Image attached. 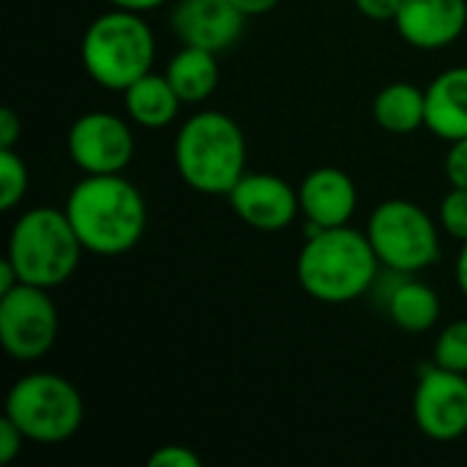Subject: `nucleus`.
Masks as SVG:
<instances>
[{
    "mask_svg": "<svg viewBox=\"0 0 467 467\" xmlns=\"http://www.w3.org/2000/svg\"><path fill=\"white\" fill-rule=\"evenodd\" d=\"M446 178L454 189H467V137L451 142L446 153Z\"/></svg>",
    "mask_w": 467,
    "mask_h": 467,
    "instance_id": "nucleus-24",
    "label": "nucleus"
},
{
    "mask_svg": "<svg viewBox=\"0 0 467 467\" xmlns=\"http://www.w3.org/2000/svg\"><path fill=\"white\" fill-rule=\"evenodd\" d=\"M19 285V274H16V268L11 265V260L5 257L3 263H0V296H5L8 290H14Z\"/></svg>",
    "mask_w": 467,
    "mask_h": 467,
    "instance_id": "nucleus-30",
    "label": "nucleus"
},
{
    "mask_svg": "<svg viewBox=\"0 0 467 467\" xmlns=\"http://www.w3.org/2000/svg\"><path fill=\"white\" fill-rule=\"evenodd\" d=\"M353 3L367 19L375 22H394L402 5V0H353Z\"/></svg>",
    "mask_w": 467,
    "mask_h": 467,
    "instance_id": "nucleus-26",
    "label": "nucleus"
},
{
    "mask_svg": "<svg viewBox=\"0 0 467 467\" xmlns=\"http://www.w3.org/2000/svg\"><path fill=\"white\" fill-rule=\"evenodd\" d=\"M416 427L438 443L467 435V378L438 367L435 361L421 369L413 394Z\"/></svg>",
    "mask_w": 467,
    "mask_h": 467,
    "instance_id": "nucleus-10",
    "label": "nucleus"
},
{
    "mask_svg": "<svg viewBox=\"0 0 467 467\" xmlns=\"http://www.w3.org/2000/svg\"><path fill=\"white\" fill-rule=\"evenodd\" d=\"M27 167L14 148H0V208H16L27 194Z\"/></svg>",
    "mask_w": 467,
    "mask_h": 467,
    "instance_id": "nucleus-20",
    "label": "nucleus"
},
{
    "mask_svg": "<svg viewBox=\"0 0 467 467\" xmlns=\"http://www.w3.org/2000/svg\"><path fill=\"white\" fill-rule=\"evenodd\" d=\"M372 115L391 134H413L427 126V93L410 82H391L375 96Z\"/></svg>",
    "mask_w": 467,
    "mask_h": 467,
    "instance_id": "nucleus-19",
    "label": "nucleus"
},
{
    "mask_svg": "<svg viewBox=\"0 0 467 467\" xmlns=\"http://www.w3.org/2000/svg\"><path fill=\"white\" fill-rule=\"evenodd\" d=\"M19 137H22V123L16 112L3 107L0 109V148H14Z\"/></svg>",
    "mask_w": 467,
    "mask_h": 467,
    "instance_id": "nucleus-27",
    "label": "nucleus"
},
{
    "mask_svg": "<svg viewBox=\"0 0 467 467\" xmlns=\"http://www.w3.org/2000/svg\"><path fill=\"white\" fill-rule=\"evenodd\" d=\"M82 252L85 246L66 211L30 208L14 222L5 257L16 268L19 282L52 290L74 276Z\"/></svg>",
    "mask_w": 467,
    "mask_h": 467,
    "instance_id": "nucleus-5",
    "label": "nucleus"
},
{
    "mask_svg": "<svg viewBox=\"0 0 467 467\" xmlns=\"http://www.w3.org/2000/svg\"><path fill=\"white\" fill-rule=\"evenodd\" d=\"M367 238L391 274H416L441 257L438 227L413 200H383L369 216Z\"/></svg>",
    "mask_w": 467,
    "mask_h": 467,
    "instance_id": "nucleus-7",
    "label": "nucleus"
},
{
    "mask_svg": "<svg viewBox=\"0 0 467 467\" xmlns=\"http://www.w3.org/2000/svg\"><path fill=\"white\" fill-rule=\"evenodd\" d=\"M441 227L457 238V241H467V189H454L443 197L441 202Z\"/></svg>",
    "mask_w": 467,
    "mask_h": 467,
    "instance_id": "nucleus-22",
    "label": "nucleus"
},
{
    "mask_svg": "<svg viewBox=\"0 0 467 467\" xmlns=\"http://www.w3.org/2000/svg\"><path fill=\"white\" fill-rule=\"evenodd\" d=\"M164 74L183 104H202L219 88L216 52L202 47H183L181 52H175Z\"/></svg>",
    "mask_w": 467,
    "mask_h": 467,
    "instance_id": "nucleus-17",
    "label": "nucleus"
},
{
    "mask_svg": "<svg viewBox=\"0 0 467 467\" xmlns=\"http://www.w3.org/2000/svg\"><path fill=\"white\" fill-rule=\"evenodd\" d=\"M246 16L233 0H178L170 14V27L183 47L211 52L230 49L244 33Z\"/></svg>",
    "mask_w": 467,
    "mask_h": 467,
    "instance_id": "nucleus-12",
    "label": "nucleus"
},
{
    "mask_svg": "<svg viewBox=\"0 0 467 467\" xmlns=\"http://www.w3.org/2000/svg\"><path fill=\"white\" fill-rule=\"evenodd\" d=\"M25 441L27 438L22 435V430L8 416H3L0 419V465H11L16 460V454L22 451Z\"/></svg>",
    "mask_w": 467,
    "mask_h": 467,
    "instance_id": "nucleus-25",
    "label": "nucleus"
},
{
    "mask_svg": "<svg viewBox=\"0 0 467 467\" xmlns=\"http://www.w3.org/2000/svg\"><path fill=\"white\" fill-rule=\"evenodd\" d=\"M27 441L55 446L82 427V397L77 386L55 372H30L19 378L5 397V413Z\"/></svg>",
    "mask_w": 467,
    "mask_h": 467,
    "instance_id": "nucleus-6",
    "label": "nucleus"
},
{
    "mask_svg": "<svg viewBox=\"0 0 467 467\" xmlns=\"http://www.w3.org/2000/svg\"><path fill=\"white\" fill-rule=\"evenodd\" d=\"M66 148L85 175H115L134 159V131L120 115L96 109L71 123Z\"/></svg>",
    "mask_w": 467,
    "mask_h": 467,
    "instance_id": "nucleus-9",
    "label": "nucleus"
},
{
    "mask_svg": "<svg viewBox=\"0 0 467 467\" xmlns=\"http://www.w3.org/2000/svg\"><path fill=\"white\" fill-rule=\"evenodd\" d=\"M172 153L178 175L200 194H230L246 172V137L219 109L192 115L181 126Z\"/></svg>",
    "mask_w": 467,
    "mask_h": 467,
    "instance_id": "nucleus-3",
    "label": "nucleus"
},
{
    "mask_svg": "<svg viewBox=\"0 0 467 467\" xmlns=\"http://www.w3.org/2000/svg\"><path fill=\"white\" fill-rule=\"evenodd\" d=\"M79 57L96 85L123 93L140 77L153 71L156 36L142 14L112 8L88 25Z\"/></svg>",
    "mask_w": 467,
    "mask_h": 467,
    "instance_id": "nucleus-4",
    "label": "nucleus"
},
{
    "mask_svg": "<svg viewBox=\"0 0 467 467\" xmlns=\"http://www.w3.org/2000/svg\"><path fill=\"white\" fill-rule=\"evenodd\" d=\"M457 285H460L462 296L467 298V241L462 244L460 254H457Z\"/></svg>",
    "mask_w": 467,
    "mask_h": 467,
    "instance_id": "nucleus-31",
    "label": "nucleus"
},
{
    "mask_svg": "<svg viewBox=\"0 0 467 467\" xmlns=\"http://www.w3.org/2000/svg\"><path fill=\"white\" fill-rule=\"evenodd\" d=\"M181 96L170 85L167 74H145L123 90V107L131 123L142 129H164L178 118Z\"/></svg>",
    "mask_w": 467,
    "mask_h": 467,
    "instance_id": "nucleus-16",
    "label": "nucleus"
},
{
    "mask_svg": "<svg viewBox=\"0 0 467 467\" xmlns=\"http://www.w3.org/2000/svg\"><path fill=\"white\" fill-rule=\"evenodd\" d=\"M57 339V309L44 287L19 282L0 296V345L22 364L44 358Z\"/></svg>",
    "mask_w": 467,
    "mask_h": 467,
    "instance_id": "nucleus-8",
    "label": "nucleus"
},
{
    "mask_svg": "<svg viewBox=\"0 0 467 467\" xmlns=\"http://www.w3.org/2000/svg\"><path fill=\"white\" fill-rule=\"evenodd\" d=\"M112 8H123V11H137V14H148L170 0H107Z\"/></svg>",
    "mask_w": 467,
    "mask_h": 467,
    "instance_id": "nucleus-29",
    "label": "nucleus"
},
{
    "mask_svg": "<svg viewBox=\"0 0 467 467\" xmlns=\"http://www.w3.org/2000/svg\"><path fill=\"white\" fill-rule=\"evenodd\" d=\"M66 216L77 230L85 252L99 257L129 254L148 224V208L140 189L115 175H85L66 200Z\"/></svg>",
    "mask_w": 467,
    "mask_h": 467,
    "instance_id": "nucleus-1",
    "label": "nucleus"
},
{
    "mask_svg": "<svg viewBox=\"0 0 467 467\" xmlns=\"http://www.w3.org/2000/svg\"><path fill=\"white\" fill-rule=\"evenodd\" d=\"M386 309L402 331L421 334L438 323L441 298L427 282L413 279V274H402L400 282L386 296Z\"/></svg>",
    "mask_w": 467,
    "mask_h": 467,
    "instance_id": "nucleus-18",
    "label": "nucleus"
},
{
    "mask_svg": "<svg viewBox=\"0 0 467 467\" xmlns=\"http://www.w3.org/2000/svg\"><path fill=\"white\" fill-rule=\"evenodd\" d=\"M150 467H202V460L197 451L186 446H161L148 457Z\"/></svg>",
    "mask_w": 467,
    "mask_h": 467,
    "instance_id": "nucleus-23",
    "label": "nucleus"
},
{
    "mask_svg": "<svg viewBox=\"0 0 467 467\" xmlns=\"http://www.w3.org/2000/svg\"><path fill=\"white\" fill-rule=\"evenodd\" d=\"M432 361L443 369L467 375V320H454L441 331L432 350Z\"/></svg>",
    "mask_w": 467,
    "mask_h": 467,
    "instance_id": "nucleus-21",
    "label": "nucleus"
},
{
    "mask_svg": "<svg viewBox=\"0 0 467 467\" xmlns=\"http://www.w3.org/2000/svg\"><path fill=\"white\" fill-rule=\"evenodd\" d=\"M380 260L367 238L353 227H328L309 235L296 260L304 293L320 304H350L378 282Z\"/></svg>",
    "mask_w": 467,
    "mask_h": 467,
    "instance_id": "nucleus-2",
    "label": "nucleus"
},
{
    "mask_svg": "<svg viewBox=\"0 0 467 467\" xmlns=\"http://www.w3.org/2000/svg\"><path fill=\"white\" fill-rule=\"evenodd\" d=\"M427 93V129L441 140L467 137V66L438 74Z\"/></svg>",
    "mask_w": 467,
    "mask_h": 467,
    "instance_id": "nucleus-15",
    "label": "nucleus"
},
{
    "mask_svg": "<svg viewBox=\"0 0 467 467\" xmlns=\"http://www.w3.org/2000/svg\"><path fill=\"white\" fill-rule=\"evenodd\" d=\"M298 202L306 222L317 227H345L356 208L358 192L353 178L339 167H317L298 186Z\"/></svg>",
    "mask_w": 467,
    "mask_h": 467,
    "instance_id": "nucleus-14",
    "label": "nucleus"
},
{
    "mask_svg": "<svg viewBox=\"0 0 467 467\" xmlns=\"http://www.w3.org/2000/svg\"><path fill=\"white\" fill-rule=\"evenodd\" d=\"M397 33L416 49H443L467 27V0H402Z\"/></svg>",
    "mask_w": 467,
    "mask_h": 467,
    "instance_id": "nucleus-13",
    "label": "nucleus"
},
{
    "mask_svg": "<svg viewBox=\"0 0 467 467\" xmlns=\"http://www.w3.org/2000/svg\"><path fill=\"white\" fill-rule=\"evenodd\" d=\"M227 197L233 213L257 233H279L301 213L298 189L274 172H244Z\"/></svg>",
    "mask_w": 467,
    "mask_h": 467,
    "instance_id": "nucleus-11",
    "label": "nucleus"
},
{
    "mask_svg": "<svg viewBox=\"0 0 467 467\" xmlns=\"http://www.w3.org/2000/svg\"><path fill=\"white\" fill-rule=\"evenodd\" d=\"M282 0H233V5L244 14V16H260L268 14L271 8H276Z\"/></svg>",
    "mask_w": 467,
    "mask_h": 467,
    "instance_id": "nucleus-28",
    "label": "nucleus"
}]
</instances>
